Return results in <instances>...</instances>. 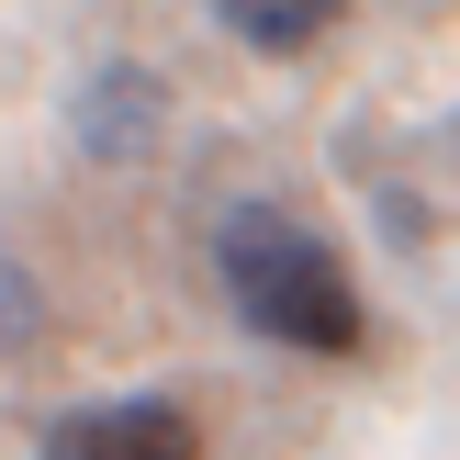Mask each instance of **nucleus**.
I'll list each match as a JSON object with an SVG mask.
<instances>
[{
  "mask_svg": "<svg viewBox=\"0 0 460 460\" xmlns=\"http://www.w3.org/2000/svg\"><path fill=\"white\" fill-rule=\"evenodd\" d=\"M214 281H225V304H236V326L270 337V349L349 359L359 337H371L359 281L337 270V247L314 236L304 214H281V202H225L214 214Z\"/></svg>",
  "mask_w": 460,
  "mask_h": 460,
  "instance_id": "f257e3e1",
  "label": "nucleus"
},
{
  "mask_svg": "<svg viewBox=\"0 0 460 460\" xmlns=\"http://www.w3.org/2000/svg\"><path fill=\"white\" fill-rule=\"evenodd\" d=\"M45 460H202V427L157 394H124V404H67L45 427Z\"/></svg>",
  "mask_w": 460,
  "mask_h": 460,
  "instance_id": "f03ea898",
  "label": "nucleus"
},
{
  "mask_svg": "<svg viewBox=\"0 0 460 460\" xmlns=\"http://www.w3.org/2000/svg\"><path fill=\"white\" fill-rule=\"evenodd\" d=\"M67 124H79V146L102 157V169H124V157H146L157 124H169V79H157V67H90L79 102H67Z\"/></svg>",
  "mask_w": 460,
  "mask_h": 460,
  "instance_id": "7ed1b4c3",
  "label": "nucleus"
},
{
  "mask_svg": "<svg viewBox=\"0 0 460 460\" xmlns=\"http://www.w3.org/2000/svg\"><path fill=\"white\" fill-rule=\"evenodd\" d=\"M202 12H214L236 45H259V57H304V45L337 34V12H349V0H202Z\"/></svg>",
  "mask_w": 460,
  "mask_h": 460,
  "instance_id": "20e7f679",
  "label": "nucleus"
},
{
  "mask_svg": "<svg viewBox=\"0 0 460 460\" xmlns=\"http://www.w3.org/2000/svg\"><path fill=\"white\" fill-rule=\"evenodd\" d=\"M34 326H45V304H34V281H22V270L0 259V359H12V349H34Z\"/></svg>",
  "mask_w": 460,
  "mask_h": 460,
  "instance_id": "39448f33",
  "label": "nucleus"
}]
</instances>
